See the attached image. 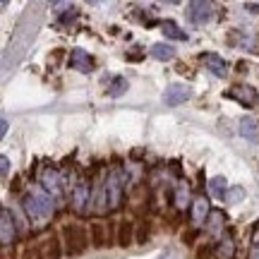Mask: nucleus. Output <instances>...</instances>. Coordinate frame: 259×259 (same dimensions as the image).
I'll list each match as a JSON object with an SVG mask.
<instances>
[{"instance_id":"nucleus-1","label":"nucleus","mask_w":259,"mask_h":259,"mask_svg":"<svg viewBox=\"0 0 259 259\" xmlns=\"http://www.w3.org/2000/svg\"><path fill=\"white\" fill-rule=\"evenodd\" d=\"M22 206H24V211H27L29 221H34V223H44L56 213L53 197H51L46 190H38V187L27 190V194L22 197Z\"/></svg>"},{"instance_id":"nucleus-2","label":"nucleus","mask_w":259,"mask_h":259,"mask_svg":"<svg viewBox=\"0 0 259 259\" xmlns=\"http://www.w3.org/2000/svg\"><path fill=\"white\" fill-rule=\"evenodd\" d=\"M60 238L65 245V254L67 257H79L87 247L92 245L89 240V228H84L82 223H65L60 228Z\"/></svg>"},{"instance_id":"nucleus-3","label":"nucleus","mask_w":259,"mask_h":259,"mask_svg":"<svg viewBox=\"0 0 259 259\" xmlns=\"http://www.w3.org/2000/svg\"><path fill=\"white\" fill-rule=\"evenodd\" d=\"M103 192H106V202H108V209L118 211L122 206V199H125V173L122 170H111L106 183H103Z\"/></svg>"},{"instance_id":"nucleus-4","label":"nucleus","mask_w":259,"mask_h":259,"mask_svg":"<svg viewBox=\"0 0 259 259\" xmlns=\"http://www.w3.org/2000/svg\"><path fill=\"white\" fill-rule=\"evenodd\" d=\"M36 250H38V257L41 259H63L65 254V245H63V238L58 235H46L36 242Z\"/></svg>"},{"instance_id":"nucleus-5","label":"nucleus","mask_w":259,"mask_h":259,"mask_svg":"<svg viewBox=\"0 0 259 259\" xmlns=\"http://www.w3.org/2000/svg\"><path fill=\"white\" fill-rule=\"evenodd\" d=\"M70 199H72V209L77 213L89 211V209H92V185H89L87 180H77Z\"/></svg>"},{"instance_id":"nucleus-6","label":"nucleus","mask_w":259,"mask_h":259,"mask_svg":"<svg viewBox=\"0 0 259 259\" xmlns=\"http://www.w3.org/2000/svg\"><path fill=\"white\" fill-rule=\"evenodd\" d=\"M15 238H17L15 216H12L8 206H3V211H0V242H3V247H10L15 242Z\"/></svg>"},{"instance_id":"nucleus-7","label":"nucleus","mask_w":259,"mask_h":259,"mask_svg":"<svg viewBox=\"0 0 259 259\" xmlns=\"http://www.w3.org/2000/svg\"><path fill=\"white\" fill-rule=\"evenodd\" d=\"M89 240L94 250L111 247V235H108V223L103 221H89Z\"/></svg>"},{"instance_id":"nucleus-8","label":"nucleus","mask_w":259,"mask_h":259,"mask_svg":"<svg viewBox=\"0 0 259 259\" xmlns=\"http://www.w3.org/2000/svg\"><path fill=\"white\" fill-rule=\"evenodd\" d=\"M192 99V89L185 84H170L166 92H163V103L166 106H180Z\"/></svg>"},{"instance_id":"nucleus-9","label":"nucleus","mask_w":259,"mask_h":259,"mask_svg":"<svg viewBox=\"0 0 259 259\" xmlns=\"http://www.w3.org/2000/svg\"><path fill=\"white\" fill-rule=\"evenodd\" d=\"M187 17H190V22H194V24H206V22H211L213 17V10H211V3H190L187 5Z\"/></svg>"},{"instance_id":"nucleus-10","label":"nucleus","mask_w":259,"mask_h":259,"mask_svg":"<svg viewBox=\"0 0 259 259\" xmlns=\"http://www.w3.org/2000/svg\"><path fill=\"white\" fill-rule=\"evenodd\" d=\"M41 190H46L51 197H58L60 190H63V176L58 173L56 168L48 166L44 173H41Z\"/></svg>"},{"instance_id":"nucleus-11","label":"nucleus","mask_w":259,"mask_h":259,"mask_svg":"<svg viewBox=\"0 0 259 259\" xmlns=\"http://www.w3.org/2000/svg\"><path fill=\"white\" fill-rule=\"evenodd\" d=\"M67 65L72 67V70H77V72H92L94 70V58L87 53V51H82V48H72V53H70V58H67Z\"/></svg>"},{"instance_id":"nucleus-12","label":"nucleus","mask_w":259,"mask_h":259,"mask_svg":"<svg viewBox=\"0 0 259 259\" xmlns=\"http://www.w3.org/2000/svg\"><path fill=\"white\" fill-rule=\"evenodd\" d=\"M135 233H137V223L130 221V219H120L118 221V245L120 247L135 245Z\"/></svg>"},{"instance_id":"nucleus-13","label":"nucleus","mask_w":259,"mask_h":259,"mask_svg":"<svg viewBox=\"0 0 259 259\" xmlns=\"http://www.w3.org/2000/svg\"><path fill=\"white\" fill-rule=\"evenodd\" d=\"M231 99H235V101H240L242 106H257L259 103V94L257 89H252V87H233V92L228 94Z\"/></svg>"},{"instance_id":"nucleus-14","label":"nucleus","mask_w":259,"mask_h":259,"mask_svg":"<svg viewBox=\"0 0 259 259\" xmlns=\"http://www.w3.org/2000/svg\"><path fill=\"white\" fill-rule=\"evenodd\" d=\"M199 60H202V63L211 70V74H216V77H226V74H228V63H226L221 56H216V53H202Z\"/></svg>"},{"instance_id":"nucleus-15","label":"nucleus","mask_w":259,"mask_h":259,"mask_svg":"<svg viewBox=\"0 0 259 259\" xmlns=\"http://www.w3.org/2000/svg\"><path fill=\"white\" fill-rule=\"evenodd\" d=\"M213 254L219 259H233L235 257V242H233L231 233H223L219 242H213Z\"/></svg>"},{"instance_id":"nucleus-16","label":"nucleus","mask_w":259,"mask_h":259,"mask_svg":"<svg viewBox=\"0 0 259 259\" xmlns=\"http://www.w3.org/2000/svg\"><path fill=\"white\" fill-rule=\"evenodd\" d=\"M240 127H238V132H240L245 139H250L252 144H259V122L254 120V118H242L240 122H238Z\"/></svg>"},{"instance_id":"nucleus-17","label":"nucleus","mask_w":259,"mask_h":259,"mask_svg":"<svg viewBox=\"0 0 259 259\" xmlns=\"http://www.w3.org/2000/svg\"><path fill=\"white\" fill-rule=\"evenodd\" d=\"M149 56L161 60V63H166V60H173V58H176V48L170 46V44L158 41V44H154V46L149 48Z\"/></svg>"},{"instance_id":"nucleus-18","label":"nucleus","mask_w":259,"mask_h":259,"mask_svg":"<svg viewBox=\"0 0 259 259\" xmlns=\"http://www.w3.org/2000/svg\"><path fill=\"white\" fill-rule=\"evenodd\" d=\"M228 183H226V178L223 176H216V178H211V180H209V192H211V197L213 199H226V197H228Z\"/></svg>"},{"instance_id":"nucleus-19","label":"nucleus","mask_w":259,"mask_h":259,"mask_svg":"<svg viewBox=\"0 0 259 259\" xmlns=\"http://www.w3.org/2000/svg\"><path fill=\"white\" fill-rule=\"evenodd\" d=\"M127 89H130V82L125 79V77H120V74H118V77H113V79H111V84H108L106 94H108L111 99H120Z\"/></svg>"},{"instance_id":"nucleus-20","label":"nucleus","mask_w":259,"mask_h":259,"mask_svg":"<svg viewBox=\"0 0 259 259\" xmlns=\"http://www.w3.org/2000/svg\"><path fill=\"white\" fill-rule=\"evenodd\" d=\"M206 216H211L209 213V202L204 199V197H199V199H194L192 202V219H194V223L199 226V223H204V219Z\"/></svg>"},{"instance_id":"nucleus-21","label":"nucleus","mask_w":259,"mask_h":259,"mask_svg":"<svg viewBox=\"0 0 259 259\" xmlns=\"http://www.w3.org/2000/svg\"><path fill=\"white\" fill-rule=\"evenodd\" d=\"M161 29H163V34H166L168 38H173V41H187V34L178 27L176 22H170V19H166V22L161 24Z\"/></svg>"},{"instance_id":"nucleus-22","label":"nucleus","mask_w":259,"mask_h":259,"mask_svg":"<svg viewBox=\"0 0 259 259\" xmlns=\"http://www.w3.org/2000/svg\"><path fill=\"white\" fill-rule=\"evenodd\" d=\"M151 240V221H139L137 233H135V242L137 245H147Z\"/></svg>"},{"instance_id":"nucleus-23","label":"nucleus","mask_w":259,"mask_h":259,"mask_svg":"<svg viewBox=\"0 0 259 259\" xmlns=\"http://www.w3.org/2000/svg\"><path fill=\"white\" fill-rule=\"evenodd\" d=\"M176 206H178V209H185V206H190V190H187L185 185H180L176 190Z\"/></svg>"},{"instance_id":"nucleus-24","label":"nucleus","mask_w":259,"mask_h":259,"mask_svg":"<svg viewBox=\"0 0 259 259\" xmlns=\"http://www.w3.org/2000/svg\"><path fill=\"white\" fill-rule=\"evenodd\" d=\"M245 190H242V187H233V190H228V197H226V199H228V202L231 204H238V202H242V199H245Z\"/></svg>"},{"instance_id":"nucleus-25","label":"nucleus","mask_w":259,"mask_h":259,"mask_svg":"<svg viewBox=\"0 0 259 259\" xmlns=\"http://www.w3.org/2000/svg\"><path fill=\"white\" fill-rule=\"evenodd\" d=\"M213 254V242H204L197 247V259H209Z\"/></svg>"},{"instance_id":"nucleus-26","label":"nucleus","mask_w":259,"mask_h":259,"mask_svg":"<svg viewBox=\"0 0 259 259\" xmlns=\"http://www.w3.org/2000/svg\"><path fill=\"white\" fill-rule=\"evenodd\" d=\"M209 223H211V226H209L211 231H216V233H221V231H223V216H221L219 211H213L211 216H209Z\"/></svg>"},{"instance_id":"nucleus-27","label":"nucleus","mask_w":259,"mask_h":259,"mask_svg":"<svg viewBox=\"0 0 259 259\" xmlns=\"http://www.w3.org/2000/svg\"><path fill=\"white\" fill-rule=\"evenodd\" d=\"M197 238H199V228H185V231H183V242H185V245H194Z\"/></svg>"},{"instance_id":"nucleus-28","label":"nucleus","mask_w":259,"mask_h":259,"mask_svg":"<svg viewBox=\"0 0 259 259\" xmlns=\"http://www.w3.org/2000/svg\"><path fill=\"white\" fill-rule=\"evenodd\" d=\"M74 22H77V10H70V12H65L63 17H60V24H63V27H70V24H74Z\"/></svg>"},{"instance_id":"nucleus-29","label":"nucleus","mask_w":259,"mask_h":259,"mask_svg":"<svg viewBox=\"0 0 259 259\" xmlns=\"http://www.w3.org/2000/svg\"><path fill=\"white\" fill-rule=\"evenodd\" d=\"M22 259H41V257H38L36 245H27V247L22 250Z\"/></svg>"},{"instance_id":"nucleus-30","label":"nucleus","mask_w":259,"mask_h":259,"mask_svg":"<svg viewBox=\"0 0 259 259\" xmlns=\"http://www.w3.org/2000/svg\"><path fill=\"white\" fill-rule=\"evenodd\" d=\"M0 173H3V178H8V173H10V158L8 156L0 158Z\"/></svg>"},{"instance_id":"nucleus-31","label":"nucleus","mask_w":259,"mask_h":259,"mask_svg":"<svg viewBox=\"0 0 259 259\" xmlns=\"http://www.w3.org/2000/svg\"><path fill=\"white\" fill-rule=\"evenodd\" d=\"M12 192H15V194L22 192V178H19V176H15V180H12Z\"/></svg>"},{"instance_id":"nucleus-32","label":"nucleus","mask_w":259,"mask_h":259,"mask_svg":"<svg viewBox=\"0 0 259 259\" xmlns=\"http://www.w3.org/2000/svg\"><path fill=\"white\" fill-rule=\"evenodd\" d=\"M247 259H259V240L252 245V250H250V257Z\"/></svg>"},{"instance_id":"nucleus-33","label":"nucleus","mask_w":259,"mask_h":259,"mask_svg":"<svg viewBox=\"0 0 259 259\" xmlns=\"http://www.w3.org/2000/svg\"><path fill=\"white\" fill-rule=\"evenodd\" d=\"M8 127H10L8 118H3V122H0V135H3V137H5V135H8Z\"/></svg>"},{"instance_id":"nucleus-34","label":"nucleus","mask_w":259,"mask_h":259,"mask_svg":"<svg viewBox=\"0 0 259 259\" xmlns=\"http://www.w3.org/2000/svg\"><path fill=\"white\" fill-rule=\"evenodd\" d=\"M144 58V53H130L127 60H132V63H137V60H142Z\"/></svg>"},{"instance_id":"nucleus-35","label":"nucleus","mask_w":259,"mask_h":259,"mask_svg":"<svg viewBox=\"0 0 259 259\" xmlns=\"http://www.w3.org/2000/svg\"><path fill=\"white\" fill-rule=\"evenodd\" d=\"M245 8L250 10V12H254V15H257V12H259V5H254V3H247V5H245Z\"/></svg>"}]
</instances>
